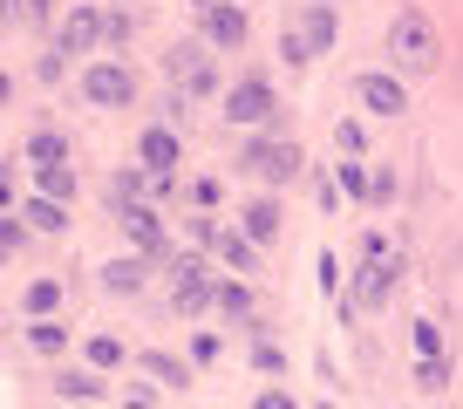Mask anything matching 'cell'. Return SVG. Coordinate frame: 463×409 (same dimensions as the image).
I'll list each match as a JSON object with an SVG mask.
<instances>
[{
  "label": "cell",
  "mask_w": 463,
  "mask_h": 409,
  "mask_svg": "<svg viewBox=\"0 0 463 409\" xmlns=\"http://www.w3.org/2000/svg\"><path fill=\"white\" fill-rule=\"evenodd\" d=\"M334 34H341V14H334L327 0H314V7H300V14L287 21V34H279V55L287 62H314L334 48Z\"/></svg>",
  "instance_id": "obj_1"
},
{
  "label": "cell",
  "mask_w": 463,
  "mask_h": 409,
  "mask_svg": "<svg viewBox=\"0 0 463 409\" xmlns=\"http://www.w3.org/2000/svg\"><path fill=\"white\" fill-rule=\"evenodd\" d=\"M389 55H395V69L430 75V69H436V55H443V42H436V28L416 14V7H402V14L389 21Z\"/></svg>",
  "instance_id": "obj_2"
},
{
  "label": "cell",
  "mask_w": 463,
  "mask_h": 409,
  "mask_svg": "<svg viewBox=\"0 0 463 409\" xmlns=\"http://www.w3.org/2000/svg\"><path fill=\"white\" fill-rule=\"evenodd\" d=\"M395 280H402V260H395L382 239H368V246H362V280H354V300H362V307H382V300L395 293Z\"/></svg>",
  "instance_id": "obj_3"
},
{
  "label": "cell",
  "mask_w": 463,
  "mask_h": 409,
  "mask_svg": "<svg viewBox=\"0 0 463 409\" xmlns=\"http://www.w3.org/2000/svg\"><path fill=\"white\" fill-rule=\"evenodd\" d=\"M239 171H252L260 185H293V171H300V150H293L287 137H266V144H246Z\"/></svg>",
  "instance_id": "obj_4"
},
{
  "label": "cell",
  "mask_w": 463,
  "mask_h": 409,
  "mask_svg": "<svg viewBox=\"0 0 463 409\" xmlns=\"http://www.w3.org/2000/svg\"><path fill=\"white\" fill-rule=\"evenodd\" d=\"M82 96L96 102V109H123V102L137 96V75L123 69V62H89L82 69Z\"/></svg>",
  "instance_id": "obj_5"
},
{
  "label": "cell",
  "mask_w": 463,
  "mask_h": 409,
  "mask_svg": "<svg viewBox=\"0 0 463 409\" xmlns=\"http://www.w3.org/2000/svg\"><path fill=\"white\" fill-rule=\"evenodd\" d=\"M279 102H273V89L260 82V75H246V82H232V96H225V117L232 123H266Z\"/></svg>",
  "instance_id": "obj_6"
},
{
  "label": "cell",
  "mask_w": 463,
  "mask_h": 409,
  "mask_svg": "<svg viewBox=\"0 0 463 409\" xmlns=\"http://www.w3.org/2000/svg\"><path fill=\"white\" fill-rule=\"evenodd\" d=\"M171 300L184 307V314H198L204 300H218V287L204 280V260H198V252H177V293H171Z\"/></svg>",
  "instance_id": "obj_7"
},
{
  "label": "cell",
  "mask_w": 463,
  "mask_h": 409,
  "mask_svg": "<svg viewBox=\"0 0 463 409\" xmlns=\"http://www.w3.org/2000/svg\"><path fill=\"white\" fill-rule=\"evenodd\" d=\"M171 82H184V96H204V89H212V62H204L198 42H177L171 48Z\"/></svg>",
  "instance_id": "obj_8"
},
{
  "label": "cell",
  "mask_w": 463,
  "mask_h": 409,
  "mask_svg": "<svg viewBox=\"0 0 463 409\" xmlns=\"http://www.w3.org/2000/svg\"><path fill=\"white\" fill-rule=\"evenodd\" d=\"M354 96H362L375 117H402V109H409V89L395 82V75H362V82H354Z\"/></svg>",
  "instance_id": "obj_9"
},
{
  "label": "cell",
  "mask_w": 463,
  "mask_h": 409,
  "mask_svg": "<svg viewBox=\"0 0 463 409\" xmlns=\"http://www.w3.org/2000/svg\"><path fill=\"white\" fill-rule=\"evenodd\" d=\"M204 42H212V48H246V7L218 0L212 14H204Z\"/></svg>",
  "instance_id": "obj_10"
},
{
  "label": "cell",
  "mask_w": 463,
  "mask_h": 409,
  "mask_svg": "<svg viewBox=\"0 0 463 409\" xmlns=\"http://www.w3.org/2000/svg\"><path fill=\"white\" fill-rule=\"evenodd\" d=\"M96 42H102V14L96 7H75V14L61 21V55H89Z\"/></svg>",
  "instance_id": "obj_11"
},
{
  "label": "cell",
  "mask_w": 463,
  "mask_h": 409,
  "mask_svg": "<svg viewBox=\"0 0 463 409\" xmlns=\"http://www.w3.org/2000/svg\"><path fill=\"white\" fill-rule=\"evenodd\" d=\"M116 225H123V233H130L144 252L157 246V212H150L144 198H116Z\"/></svg>",
  "instance_id": "obj_12"
},
{
  "label": "cell",
  "mask_w": 463,
  "mask_h": 409,
  "mask_svg": "<svg viewBox=\"0 0 463 409\" xmlns=\"http://www.w3.org/2000/svg\"><path fill=\"white\" fill-rule=\"evenodd\" d=\"M137 157H144V171L171 177V164H177V130H171V123H157V130H144V144H137Z\"/></svg>",
  "instance_id": "obj_13"
},
{
  "label": "cell",
  "mask_w": 463,
  "mask_h": 409,
  "mask_svg": "<svg viewBox=\"0 0 463 409\" xmlns=\"http://www.w3.org/2000/svg\"><path fill=\"white\" fill-rule=\"evenodd\" d=\"M239 233L260 239V246H266V239H279V204L273 198H252L246 212H239Z\"/></svg>",
  "instance_id": "obj_14"
},
{
  "label": "cell",
  "mask_w": 463,
  "mask_h": 409,
  "mask_svg": "<svg viewBox=\"0 0 463 409\" xmlns=\"http://www.w3.org/2000/svg\"><path fill=\"white\" fill-rule=\"evenodd\" d=\"M212 246L225 252V266H232V273H260V239H246V233H218Z\"/></svg>",
  "instance_id": "obj_15"
},
{
  "label": "cell",
  "mask_w": 463,
  "mask_h": 409,
  "mask_svg": "<svg viewBox=\"0 0 463 409\" xmlns=\"http://www.w3.org/2000/svg\"><path fill=\"white\" fill-rule=\"evenodd\" d=\"M34 191L69 204V198H75V171H69V164H34Z\"/></svg>",
  "instance_id": "obj_16"
},
{
  "label": "cell",
  "mask_w": 463,
  "mask_h": 409,
  "mask_svg": "<svg viewBox=\"0 0 463 409\" xmlns=\"http://www.w3.org/2000/svg\"><path fill=\"white\" fill-rule=\"evenodd\" d=\"M21 219L42 225V233H61V225H69V212H61V198H28V204H21Z\"/></svg>",
  "instance_id": "obj_17"
},
{
  "label": "cell",
  "mask_w": 463,
  "mask_h": 409,
  "mask_svg": "<svg viewBox=\"0 0 463 409\" xmlns=\"http://www.w3.org/2000/svg\"><path fill=\"white\" fill-rule=\"evenodd\" d=\"M102 287H109V293H137V287H144V260H109V266H102Z\"/></svg>",
  "instance_id": "obj_18"
},
{
  "label": "cell",
  "mask_w": 463,
  "mask_h": 409,
  "mask_svg": "<svg viewBox=\"0 0 463 409\" xmlns=\"http://www.w3.org/2000/svg\"><path fill=\"white\" fill-rule=\"evenodd\" d=\"M21 307H28L34 321H48V314H55V307H61V280H34V287L21 293Z\"/></svg>",
  "instance_id": "obj_19"
},
{
  "label": "cell",
  "mask_w": 463,
  "mask_h": 409,
  "mask_svg": "<svg viewBox=\"0 0 463 409\" xmlns=\"http://www.w3.org/2000/svg\"><path fill=\"white\" fill-rule=\"evenodd\" d=\"M218 307H225L232 321H246V314H252V293H246V280H218Z\"/></svg>",
  "instance_id": "obj_20"
},
{
  "label": "cell",
  "mask_w": 463,
  "mask_h": 409,
  "mask_svg": "<svg viewBox=\"0 0 463 409\" xmlns=\"http://www.w3.org/2000/svg\"><path fill=\"white\" fill-rule=\"evenodd\" d=\"M28 157H34V164H61V157H69V144H61L55 130H34V137H28Z\"/></svg>",
  "instance_id": "obj_21"
},
{
  "label": "cell",
  "mask_w": 463,
  "mask_h": 409,
  "mask_svg": "<svg viewBox=\"0 0 463 409\" xmlns=\"http://www.w3.org/2000/svg\"><path fill=\"white\" fill-rule=\"evenodd\" d=\"M123 362V341L116 335H89V368H116Z\"/></svg>",
  "instance_id": "obj_22"
},
{
  "label": "cell",
  "mask_w": 463,
  "mask_h": 409,
  "mask_svg": "<svg viewBox=\"0 0 463 409\" xmlns=\"http://www.w3.org/2000/svg\"><path fill=\"white\" fill-rule=\"evenodd\" d=\"M96 389H102V376H96V368H75V376H61V395H75V403H89Z\"/></svg>",
  "instance_id": "obj_23"
},
{
  "label": "cell",
  "mask_w": 463,
  "mask_h": 409,
  "mask_svg": "<svg viewBox=\"0 0 463 409\" xmlns=\"http://www.w3.org/2000/svg\"><path fill=\"white\" fill-rule=\"evenodd\" d=\"M144 368H150L157 382H177V389L191 382V368H184V362H171V355H144Z\"/></svg>",
  "instance_id": "obj_24"
},
{
  "label": "cell",
  "mask_w": 463,
  "mask_h": 409,
  "mask_svg": "<svg viewBox=\"0 0 463 409\" xmlns=\"http://www.w3.org/2000/svg\"><path fill=\"white\" fill-rule=\"evenodd\" d=\"M443 382H449V362L443 355H422L416 362V389H443Z\"/></svg>",
  "instance_id": "obj_25"
},
{
  "label": "cell",
  "mask_w": 463,
  "mask_h": 409,
  "mask_svg": "<svg viewBox=\"0 0 463 409\" xmlns=\"http://www.w3.org/2000/svg\"><path fill=\"white\" fill-rule=\"evenodd\" d=\"M28 341H34L42 355H55L61 341H69V328H61V321H34V328H28Z\"/></svg>",
  "instance_id": "obj_26"
},
{
  "label": "cell",
  "mask_w": 463,
  "mask_h": 409,
  "mask_svg": "<svg viewBox=\"0 0 463 409\" xmlns=\"http://www.w3.org/2000/svg\"><path fill=\"white\" fill-rule=\"evenodd\" d=\"M102 42H109V48L130 42V14H123V7H109V14H102Z\"/></svg>",
  "instance_id": "obj_27"
},
{
  "label": "cell",
  "mask_w": 463,
  "mask_h": 409,
  "mask_svg": "<svg viewBox=\"0 0 463 409\" xmlns=\"http://www.w3.org/2000/svg\"><path fill=\"white\" fill-rule=\"evenodd\" d=\"M416 355H443V328L436 321H416Z\"/></svg>",
  "instance_id": "obj_28"
},
{
  "label": "cell",
  "mask_w": 463,
  "mask_h": 409,
  "mask_svg": "<svg viewBox=\"0 0 463 409\" xmlns=\"http://www.w3.org/2000/svg\"><path fill=\"white\" fill-rule=\"evenodd\" d=\"M341 185L354 191V198H375V185H368V171H362V164H341Z\"/></svg>",
  "instance_id": "obj_29"
},
{
  "label": "cell",
  "mask_w": 463,
  "mask_h": 409,
  "mask_svg": "<svg viewBox=\"0 0 463 409\" xmlns=\"http://www.w3.org/2000/svg\"><path fill=\"white\" fill-rule=\"evenodd\" d=\"M252 409H300V403H293L287 389H266V395H260V403H252Z\"/></svg>",
  "instance_id": "obj_30"
},
{
  "label": "cell",
  "mask_w": 463,
  "mask_h": 409,
  "mask_svg": "<svg viewBox=\"0 0 463 409\" xmlns=\"http://www.w3.org/2000/svg\"><path fill=\"white\" fill-rule=\"evenodd\" d=\"M21 14H28V21H48V0H28V7H21Z\"/></svg>",
  "instance_id": "obj_31"
},
{
  "label": "cell",
  "mask_w": 463,
  "mask_h": 409,
  "mask_svg": "<svg viewBox=\"0 0 463 409\" xmlns=\"http://www.w3.org/2000/svg\"><path fill=\"white\" fill-rule=\"evenodd\" d=\"M191 7H198V14H212V7H218V0H191Z\"/></svg>",
  "instance_id": "obj_32"
},
{
  "label": "cell",
  "mask_w": 463,
  "mask_h": 409,
  "mask_svg": "<svg viewBox=\"0 0 463 409\" xmlns=\"http://www.w3.org/2000/svg\"><path fill=\"white\" fill-rule=\"evenodd\" d=\"M123 409H144V403H137V395H130V403H123Z\"/></svg>",
  "instance_id": "obj_33"
}]
</instances>
